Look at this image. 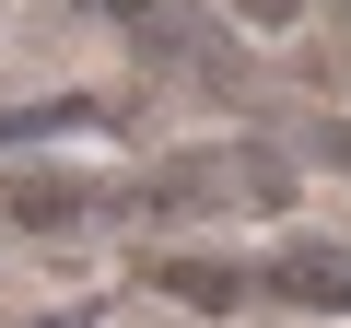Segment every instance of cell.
Segmentation results:
<instances>
[{
  "label": "cell",
  "instance_id": "1",
  "mask_svg": "<svg viewBox=\"0 0 351 328\" xmlns=\"http://www.w3.org/2000/svg\"><path fill=\"white\" fill-rule=\"evenodd\" d=\"M223 12H234L246 36H293V24H316V0H223Z\"/></svg>",
  "mask_w": 351,
  "mask_h": 328
},
{
  "label": "cell",
  "instance_id": "2",
  "mask_svg": "<svg viewBox=\"0 0 351 328\" xmlns=\"http://www.w3.org/2000/svg\"><path fill=\"white\" fill-rule=\"evenodd\" d=\"M12 328H94V305H59V316H12Z\"/></svg>",
  "mask_w": 351,
  "mask_h": 328
},
{
  "label": "cell",
  "instance_id": "3",
  "mask_svg": "<svg viewBox=\"0 0 351 328\" xmlns=\"http://www.w3.org/2000/svg\"><path fill=\"white\" fill-rule=\"evenodd\" d=\"M316 24H339V36H351V0H316Z\"/></svg>",
  "mask_w": 351,
  "mask_h": 328
}]
</instances>
